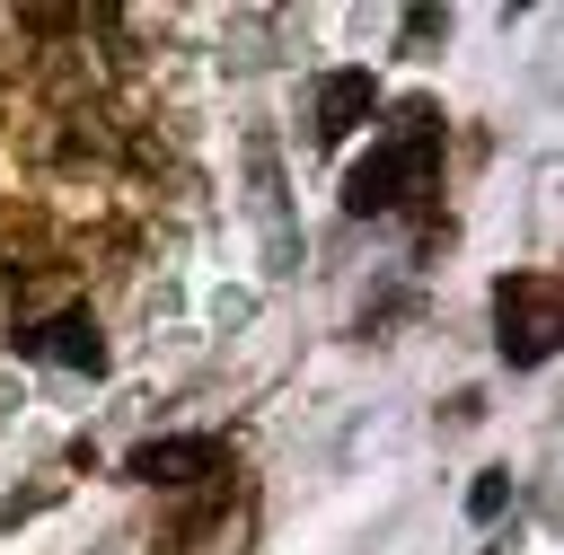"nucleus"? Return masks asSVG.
Segmentation results:
<instances>
[{"instance_id": "39448f33", "label": "nucleus", "mask_w": 564, "mask_h": 555, "mask_svg": "<svg viewBox=\"0 0 564 555\" xmlns=\"http://www.w3.org/2000/svg\"><path fill=\"white\" fill-rule=\"evenodd\" d=\"M370 106H379V79L370 70H326L317 79V141H344L352 123H370Z\"/></svg>"}, {"instance_id": "423d86ee", "label": "nucleus", "mask_w": 564, "mask_h": 555, "mask_svg": "<svg viewBox=\"0 0 564 555\" xmlns=\"http://www.w3.org/2000/svg\"><path fill=\"white\" fill-rule=\"evenodd\" d=\"M467 511H476V520H502V511H511V476H476Z\"/></svg>"}, {"instance_id": "7ed1b4c3", "label": "nucleus", "mask_w": 564, "mask_h": 555, "mask_svg": "<svg viewBox=\"0 0 564 555\" xmlns=\"http://www.w3.org/2000/svg\"><path fill=\"white\" fill-rule=\"evenodd\" d=\"M132 485H194V476H229V440L220 432H176V440H141L123 458Z\"/></svg>"}, {"instance_id": "f03ea898", "label": "nucleus", "mask_w": 564, "mask_h": 555, "mask_svg": "<svg viewBox=\"0 0 564 555\" xmlns=\"http://www.w3.org/2000/svg\"><path fill=\"white\" fill-rule=\"evenodd\" d=\"M555 335H564V282L555 273H502L494 282V344H502V361L529 370V361L555 352Z\"/></svg>"}, {"instance_id": "f257e3e1", "label": "nucleus", "mask_w": 564, "mask_h": 555, "mask_svg": "<svg viewBox=\"0 0 564 555\" xmlns=\"http://www.w3.org/2000/svg\"><path fill=\"white\" fill-rule=\"evenodd\" d=\"M441 185V106L432 97H405L397 106V123H388V141L344 176V211H397L405 194H432Z\"/></svg>"}, {"instance_id": "20e7f679", "label": "nucleus", "mask_w": 564, "mask_h": 555, "mask_svg": "<svg viewBox=\"0 0 564 555\" xmlns=\"http://www.w3.org/2000/svg\"><path fill=\"white\" fill-rule=\"evenodd\" d=\"M18 352L62 361V370H106V335H97V317H88V308H62V317L26 326V335H18Z\"/></svg>"}]
</instances>
